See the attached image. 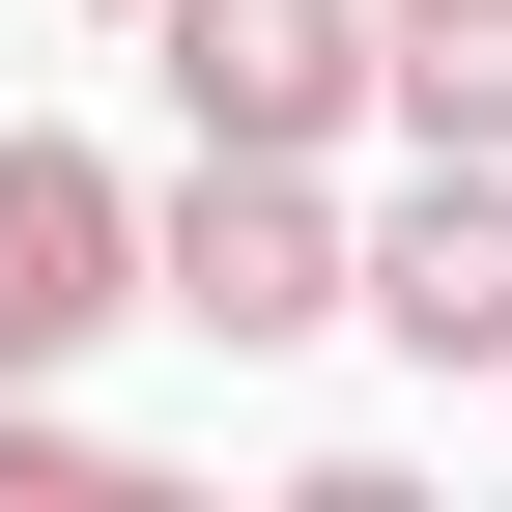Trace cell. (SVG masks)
<instances>
[{
  "instance_id": "obj_1",
  "label": "cell",
  "mask_w": 512,
  "mask_h": 512,
  "mask_svg": "<svg viewBox=\"0 0 512 512\" xmlns=\"http://www.w3.org/2000/svg\"><path fill=\"white\" fill-rule=\"evenodd\" d=\"M143 313H171V342H228V370L342 342V313H370V228H342V171H313V143H200V171L143 200Z\"/></svg>"
},
{
  "instance_id": "obj_2",
  "label": "cell",
  "mask_w": 512,
  "mask_h": 512,
  "mask_svg": "<svg viewBox=\"0 0 512 512\" xmlns=\"http://www.w3.org/2000/svg\"><path fill=\"white\" fill-rule=\"evenodd\" d=\"M114 313H143V171L57 143V114H0V399H29V370H86Z\"/></svg>"
},
{
  "instance_id": "obj_3",
  "label": "cell",
  "mask_w": 512,
  "mask_h": 512,
  "mask_svg": "<svg viewBox=\"0 0 512 512\" xmlns=\"http://www.w3.org/2000/svg\"><path fill=\"white\" fill-rule=\"evenodd\" d=\"M143 86L171 143H370V0H143Z\"/></svg>"
},
{
  "instance_id": "obj_4",
  "label": "cell",
  "mask_w": 512,
  "mask_h": 512,
  "mask_svg": "<svg viewBox=\"0 0 512 512\" xmlns=\"http://www.w3.org/2000/svg\"><path fill=\"white\" fill-rule=\"evenodd\" d=\"M370 342H399L427 399L512 370V143H399V200H370Z\"/></svg>"
},
{
  "instance_id": "obj_5",
  "label": "cell",
  "mask_w": 512,
  "mask_h": 512,
  "mask_svg": "<svg viewBox=\"0 0 512 512\" xmlns=\"http://www.w3.org/2000/svg\"><path fill=\"white\" fill-rule=\"evenodd\" d=\"M370 143H512V0H370Z\"/></svg>"
},
{
  "instance_id": "obj_6",
  "label": "cell",
  "mask_w": 512,
  "mask_h": 512,
  "mask_svg": "<svg viewBox=\"0 0 512 512\" xmlns=\"http://www.w3.org/2000/svg\"><path fill=\"white\" fill-rule=\"evenodd\" d=\"M0 512H143V456H114V427L29 370V399H0Z\"/></svg>"
},
{
  "instance_id": "obj_7",
  "label": "cell",
  "mask_w": 512,
  "mask_h": 512,
  "mask_svg": "<svg viewBox=\"0 0 512 512\" xmlns=\"http://www.w3.org/2000/svg\"><path fill=\"white\" fill-rule=\"evenodd\" d=\"M86 29H143V0H86Z\"/></svg>"
}]
</instances>
